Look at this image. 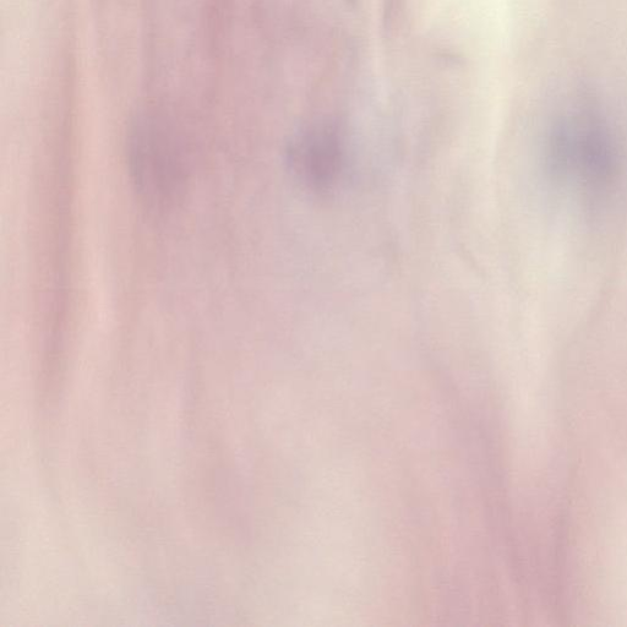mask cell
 <instances>
[{
	"label": "cell",
	"mask_w": 627,
	"mask_h": 627,
	"mask_svg": "<svg viewBox=\"0 0 627 627\" xmlns=\"http://www.w3.org/2000/svg\"><path fill=\"white\" fill-rule=\"evenodd\" d=\"M298 172L316 187L334 181L341 163V150L334 134L319 130L298 141L292 151Z\"/></svg>",
	"instance_id": "2"
},
{
	"label": "cell",
	"mask_w": 627,
	"mask_h": 627,
	"mask_svg": "<svg viewBox=\"0 0 627 627\" xmlns=\"http://www.w3.org/2000/svg\"><path fill=\"white\" fill-rule=\"evenodd\" d=\"M545 171L591 207L607 203L623 171V152L604 117L590 106L561 114L545 141Z\"/></svg>",
	"instance_id": "1"
}]
</instances>
